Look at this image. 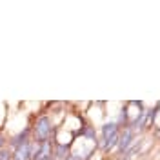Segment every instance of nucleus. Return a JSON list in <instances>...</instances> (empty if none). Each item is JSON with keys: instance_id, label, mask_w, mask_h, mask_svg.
Segmentation results:
<instances>
[{"instance_id": "obj_1", "label": "nucleus", "mask_w": 160, "mask_h": 160, "mask_svg": "<svg viewBox=\"0 0 160 160\" xmlns=\"http://www.w3.org/2000/svg\"><path fill=\"white\" fill-rule=\"evenodd\" d=\"M31 133H33V140L40 144V142H48L53 133V126H51V118L48 115H42L37 118V122L31 126Z\"/></svg>"}, {"instance_id": "obj_2", "label": "nucleus", "mask_w": 160, "mask_h": 160, "mask_svg": "<svg viewBox=\"0 0 160 160\" xmlns=\"http://www.w3.org/2000/svg\"><path fill=\"white\" fill-rule=\"evenodd\" d=\"M37 146H38V144H37L35 140H31L29 144H24V146L17 148V149L13 151L11 160H31L33 153H35V149H37Z\"/></svg>"}, {"instance_id": "obj_3", "label": "nucleus", "mask_w": 160, "mask_h": 160, "mask_svg": "<svg viewBox=\"0 0 160 160\" xmlns=\"http://www.w3.org/2000/svg\"><path fill=\"white\" fill-rule=\"evenodd\" d=\"M31 160H53V144L49 140L48 142H40L37 149L33 153Z\"/></svg>"}, {"instance_id": "obj_4", "label": "nucleus", "mask_w": 160, "mask_h": 160, "mask_svg": "<svg viewBox=\"0 0 160 160\" xmlns=\"http://www.w3.org/2000/svg\"><path fill=\"white\" fill-rule=\"evenodd\" d=\"M131 142H133V129L126 128V129H124V133L118 137V144H117L120 153H128V151H129Z\"/></svg>"}, {"instance_id": "obj_5", "label": "nucleus", "mask_w": 160, "mask_h": 160, "mask_svg": "<svg viewBox=\"0 0 160 160\" xmlns=\"http://www.w3.org/2000/svg\"><path fill=\"white\" fill-rule=\"evenodd\" d=\"M29 137H31V126H26L24 131H20L18 135L11 140V148H13V149H17V148L24 146V144H29V142H31Z\"/></svg>"}, {"instance_id": "obj_6", "label": "nucleus", "mask_w": 160, "mask_h": 160, "mask_svg": "<svg viewBox=\"0 0 160 160\" xmlns=\"http://www.w3.org/2000/svg\"><path fill=\"white\" fill-rule=\"evenodd\" d=\"M69 157V144H55L53 146V160H66Z\"/></svg>"}, {"instance_id": "obj_7", "label": "nucleus", "mask_w": 160, "mask_h": 160, "mask_svg": "<svg viewBox=\"0 0 160 160\" xmlns=\"http://www.w3.org/2000/svg\"><path fill=\"white\" fill-rule=\"evenodd\" d=\"M115 133H118V124L111 122V124H106V126H102V142H106L108 138H111Z\"/></svg>"}, {"instance_id": "obj_8", "label": "nucleus", "mask_w": 160, "mask_h": 160, "mask_svg": "<svg viewBox=\"0 0 160 160\" xmlns=\"http://www.w3.org/2000/svg\"><path fill=\"white\" fill-rule=\"evenodd\" d=\"M80 135L86 137V138H91V140H95V137H97V135H95V129H93L91 126H86V129L80 131Z\"/></svg>"}, {"instance_id": "obj_9", "label": "nucleus", "mask_w": 160, "mask_h": 160, "mask_svg": "<svg viewBox=\"0 0 160 160\" xmlns=\"http://www.w3.org/2000/svg\"><path fill=\"white\" fill-rule=\"evenodd\" d=\"M11 157H13V151L9 149H0V160H11Z\"/></svg>"}, {"instance_id": "obj_10", "label": "nucleus", "mask_w": 160, "mask_h": 160, "mask_svg": "<svg viewBox=\"0 0 160 160\" xmlns=\"http://www.w3.org/2000/svg\"><path fill=\"white\" fill-rule=\"evenodd\" d=\"M66 160H82V157H80V155H69Z\"/></svg>"}]
</instances>
